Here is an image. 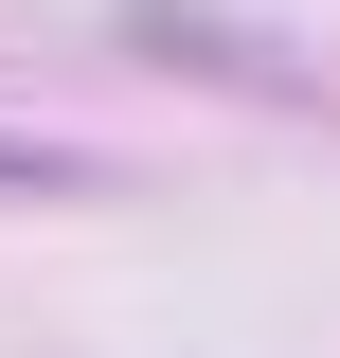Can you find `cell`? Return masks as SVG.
<instances>
[{
	"mask_svg": "<svg viewBox=\"0 0 340 358\" xmlns=\"http://www.w3.org/2000/svg\"><path fill=\"white\" fill-rule=\"evenodd\" d=\"M72 179H90L72 143H18V126H0V197H72Z\"/></svg>",
	"mask_w": 340,
	"mask_h": 358,
	"instance_id": "cell-1",
	"label": "cell"
}]
</instances>
